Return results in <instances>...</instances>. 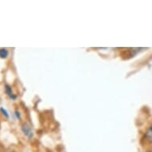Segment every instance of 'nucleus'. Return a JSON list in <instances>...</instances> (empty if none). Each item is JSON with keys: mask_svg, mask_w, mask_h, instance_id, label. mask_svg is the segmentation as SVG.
I'll return each instance as SVG.
<instances>
[{"mask_svg": "<svg viewBox=\"0 0 152 152\" xmlns=\"http://www.w3.org/2000/svg\"><path fill=\"white\" fill-rule=\"evenodd\" d=\"M22 131L24 133V135L27 136L29 139H31L34 136V132H33L32 128L28 124H23L22 125Z\"/></svg>", "mask_w": 152, "mask_h": 152, "instance_id": "1", "label": "nucleus"}, {"mask_svg": "<svg viewBox=\"0 0 152 152\" xmlns=\"http://www.w3.org/2000/svg\"><path fill=\"white\" fill-rule=\"evenodd\" d=\"M145 137L146 140L149 142H152V124L147 128V132L145 133Z\"/></svg>", "mask_w": 152, "mask_h": 152, "instance_id": "2", "label": "nucleus"}, {"mask_svg": "<svg viewBox=\"0 0 152 152\" xmlns=\"http://www.w3.org/2000/svg\"><path fill=\"white\" fill-rule=\"evenodd\" d=\"M5 92L11 99H15V98H16V96H15V95L13 94L12 88H11V87H10V85H5Z\"/></svg>", "mask_w": 152, "mask_h": 152, "instance_id": "3", "label": "nucleus"}, {"mask_svg": "<svg viewBox=\"0 0 152 152\" xmlns=\"http://www.w3.org/2000/svg\"><path fill=\"white\" fill-rule=\"evenodd\" d=\"M8 50L7 49H0V58H3V59H5V58H7L8 56Z\"/></svg>", "mask_w": 152, "mask_h": 152, "instance_id": "4", "label": "nucleus"}, {"mask_svg": "<svg viewBox=\"0 0 152 152\" xmlns=\"http://www.w3.org/2000/svg\"><path fill=\"white\" fill-rule=\"evenodd\" d=\"M0 112H1V113H2V114H3V115H4L6 118H7L8 119V118L10 117L9 113H8L7 111V110H6L4 107H0Z\"/></svg>", "mask_w": 152, "mask_h": 152, "instance_id": "5", "label": "nucleus"}, {"mask_svg": "<svg viewBox=\"0 0 152 152\" xmlns=\"http://www.w3.org/2000/svg\"><path fill=\"white\" fill-rule=\"evenodd\" d=\"M15 115H16L17 118H20V112H18V111H16V112H15Z\"/></svg>", "mask_w": 152, "mask_h": 152, "instance_id": "6", "label": "nucleus"}, {"mask_svg": "<svg viewBox=\"0 0 152 152\" xmlns=\"http://www.w3.org/2000/svg\"><path fill=\"white\" fill-rule=\"evenodd\" d=\"M151 152H152V147H151Z\"/></svg>", "mask_w": 152, "mask_h": 152, "instance_id": "7", "label": "nucleus"}]
</instances>
